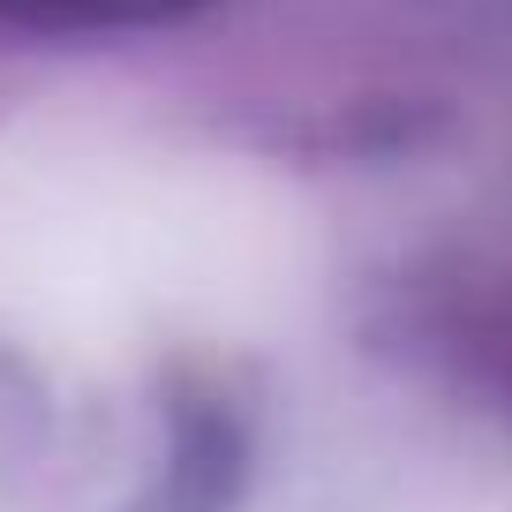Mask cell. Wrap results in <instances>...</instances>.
I'll list each match as a JSON object with an SVG mask.
<instances>
[{"mask_svg": "<svg viewBox=\"0 0 512 512\" xmlns=\"http://www.w3.org/2000/svg\"><path fill=\"white\" fill-rule=\"evenodd\" d=\"M0 8H23V16H98V8H128V0H0Z\"/></svg>", "mask_w": 512, "mask_h": 512, "instance_id": "1", "label": "cell"}]
</instances>
